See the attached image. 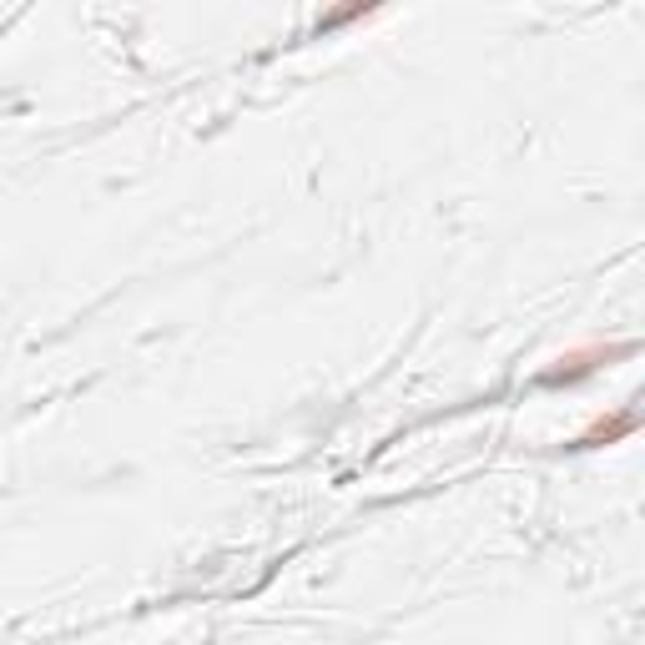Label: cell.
<instances>
[{
    "label": "cell",
    "mask_w": 645,
    "mask_h": 645,
    "mask_svg": "<svg viewBox=\"0 0 645 645\" xmlns=\"http://www.w3.org/2000/svg\"><path fill=\"white\" fill-rule=\"evenodd\" d=\"M373 6H378V0H348V6H338V11L323 21V31H333V26H343V21H353L358 11H373Z\"/></svg>",
    "instance_id": "obj_2"
},
{
    "label": "cell",
    "mask_w": 645,
    "mask_h": 645,
    "mask_svg": "<svg viewBox=\"0 0 645 645\" xmlns=\"http://www.w3.org/2000/svg\"><path fill=\"white\" fill-rule=\"evenodd\" d=\"M635 424H640V419L625 409L620 419H610V424H595V429H590L580 444H585V449H595V444H610V439H620V434H635Z\"/></svg>",
    "instance_id": "obj_1"
}]
</instances>
